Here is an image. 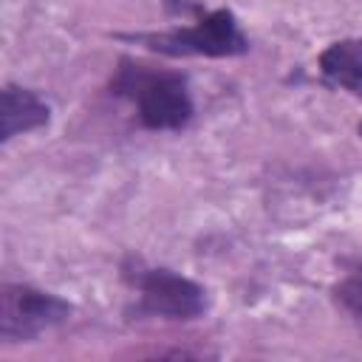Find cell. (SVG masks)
Instances as JSON below:
<instances>
[{"mask_svg":"<svg viewBox=\"0 0 362 362\" xmlns=\"http://www.w3.org/2000/svg\"><path fill=\"white\" fill-rule=\"evenodd\" d=\"M124 68L119 71L113 88L116 93H124L136 102L141 124L153 130H175L189 122L192 116V99L187 93V82L178 74H156L144 68Z\"/></svg>","mask_w":362,"mask_h":362,"instance_id":"6da1fadb","label":"cell"},{"mask_svg":"<svg viewBox=\"0 0 362 362\" xmlns=\"http://www.w3.org/2000/svg\"><path fill=\"white\" fill-rule=\"evenodd\" d=\"M139 40L147 42V48L170 54V57H187V54L235 57L249 48L246 37L238 28L235 14L226 8H218L206 17H201L189 28H175V31H164V34H141Z\"/></svg>","mask_w":362,"mask_h":362,"instance_id":"7a4b0ae2","label":"cell"},{"mask_svg":"<svg viewBox=\"0 0 362 362\" xmlns=\"http://www.w3.org/2000/svg\"><path fill=\"white\" fill-rule=\"evenodd\" d=\"M71 305L54 294L31 286H3L0 291V337L6 342H25L59 325Z\"/></svg>","mask_w":362,"mask_h":362,"instance_id":"3957f363","label":"cell"},{"mask_svg":"<svg viewBox=\"0 0 362 362\" xmlns=\"http://www.w3.org/2000/svg\"><path fill=\"white\" fill-rule=\"evenodd\" d=\"M139 286V311L170 320H192L206 308V294L198 283L170 272V269H144L136 277Z\"/></svg>","mask_w":362,"mask_h":362,"instance_id":"277c9868","label":"cell"},{"mask_svg":"<svg viewBox=\"0 0 362 362\" xmlns=\"http://www.w3.org/2000/svg\"><path fill=\"white\" fill-rule=\"evenodd\" d=\"M48 122V105L25 88L6 85L0 93V139L8 141L17 133L37 130Z\"/></svg>","mask_w":362,"mask_h":362,"instance_id":"5b68a950","label":"cell"},{"mask_svg":"<svg viewBox=\"0 0 362 362\" xmlns=\"http://www.w3.org/2000/svg\"><path fill=\"white\" fill-rule=\"evenodd\" d=\"M320 71L328 82L362 96V40H342L320 54Z\"/></svg>","mask_w":362,"mask_h":362,"instance_id":"8992f818","label":"cell"},{"mask_svg":"<svg viewBox=\"0 0 362 362\" xmlns=\"http://www.w3.org/2000/svg\"><path fill=\"white\" fill-rule=\"evenodd\" d=\"M334 294H337V300H339L354 317L362 320V269L351 272V274L334 288Z\"/></svg>","mask_w":362,"mask_h":362,"instance_id":"52a82bcc","label":"cell"},{"mask_svg":"<svg viewBox=\"0 0 362 362\" xmlns=\"http://www.w3.org/2000/svg\"><path fill=\"white\" fill-rule=\"evenodd\" d=\"M359 133H362V124H359Z\"/></svg>","mask_w":362,"mask_h":362,"instance_id":"ba28073f","label":"cell"}]
</instances>
